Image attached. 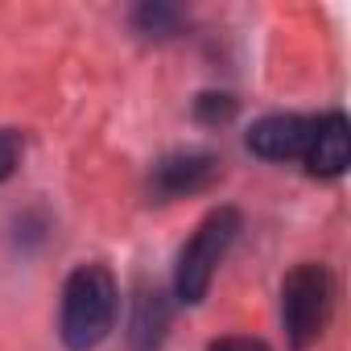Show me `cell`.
Returning a JSON list of instances; mask_svg holds the SVG:
<instances>
[{"instance_id": "obj_5", "label": "cell", "mask_w": 351, "mask_h": 351, "mask_svg": "<svg viewBox=\"0 0 351 351\" xmlns=\"http://www.w3.org/2000/svg\"><path fill=\"white\" fill-rule=\"evenodd\" d=\"M310 128H314V116L273 112L248 128V149L265 161H302L310 145Z\"/></svg>"}, {"instance_id": "obj_4", "label": "cell", "mask_w": 351, "mask_h": 351, "mask_svg": "<svg viewBox=\"0 0 351 351\" xmlns=\"http://www.w3.org/2000/svg\"><path fill=\"white\" fill-rule=\"evenodd\" d=\"M219 161L211 153L199 149H182V153H165L153 169H149V199L153 203H173L186 195H203L219 182Z\"/></svg>"}, {"instance_id": "obj_7", "label": "cell", "mask_w": 351, "mask_h": 351, "mask_svg": "<svg viewBox=\"0 0 351 351\" xmlns=\"http://www.w3.org/2000/svg\"><path fill=\"white\" fill-rule=\"evenodd\" d=\"M169 293L161 285H141L132 298V318H128V347L132 351H161L165 330H169Z\"/></svg>"}, {"instance_id": "obj_3", "label": "cell", "mask_w": 351, "mask_h": 351, "mask_svg": "<svg viewBox=\"0 0 351 351\" xmlns=\"http://www.w3.org/2000/svg\"><path fill=\"white\" fill-rule=\"evenodd\" d=\"M335 310V281L326 273V265L318 261H302L298 269L285 273L281 281V326L293 351H310Z\"/></svg>"}, {"instance_id": "obj_2", "label": "cell", "mask_w": 351, "mask_h": 351, "mask_svg": "<svg viewBox=\"0 0 351 351\" xmlns=\"http://www.w3.org/2000/svg\"><path fill=\"white\" fill-rule=\"evenodd\" d=\"M236 236H240V211L215 207L178 252V265H173V298L186 302V306H199L215 281V269L223 265L228 248L236 244Z\"/></svg>"}, {"instance_id": "obj_8", "label": "cell", "mask_w": 351, "mask_h": 351, "mask_svg": "<svg viewBox=\"0 0 351 351\" xmlns=\"http://www.w3.org/2000/svg\"><path fill=\"white\" fill-rule=\"evenodd\" d=\"M132 25L136 34L153 38V42H165V38H178L182 25H186V13L178 5H161V0H149V5H141L132 13Z\"/></svg>"}, {"instance_id": "obj_6", "label": "cell", "mask_w": 351, "mask_h": 351, "mask_svg": "<svg viewBox=\"0 0 351 351\" xmlns=\"http://www.w3.org/2000/svg\"><path fill=\"white\" fill-rule=\"evenodd\" d=\"M302 165L314 173V178H339V173L351 165V132H347V116L343 112L314 116Z\"/></svg>"}, {"instance_id": "obj_11", "label": "cell", "mask_w": 351, "mask_h": 351, "mask_svg": "<svg viewBox=\"0 0 351 351\" xmlns=\"http://www.w3.org/2000/svg\"><path fill=\"white\" fill-rule=\"evenodd\" d=\"M207 351H269L261 339H244V335H228V339H215Z\"/></svg>"}, {"instance_id": "obj_9", "label": "cell", "mask_w": 351, "mask_h": 351, "mask_svg": "<svg viewBox=\"0 0 351 351\" xmlns=\"http://www.w3.org/2000/svg\"><path fill=\"white\" fill-rule=\"evenodd\" d=\"M195 116L203 124H228L236 116V99L232 95H219V91H207V95L195 99Z\"/></svg>"}, {"instance_id": "obj_1", "label": "cell", "mask_w": 351, "mask_h": 351, "mask_svg": "<svg viewBox=\"0 0 351 351\" xmlns=\"http://www.w3.org/2000/svg\"><path fill=\"white\" fill-rule=\"evenodd\" d=\"M120 310V289L108 265H79L66 285H62V306H58V335L71 351H91L99 347Z\"/></svg>"}, {"instance_id": "obj_10", "label": "cell", "mask_w": 351, "mask_h": 351, "mask_svg": "<svg viewBox=\"0 0 351 351\" xmlns=\"http://www.w3.org/2000/svg\"><path fill=\"white\" fill-rule=\"evenodd\" d=\"M21 149H25V141H21L17 128H0V182L13 178V169L21 161Z\"/></svg>"}]
</instances>
